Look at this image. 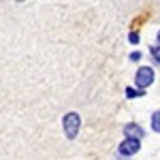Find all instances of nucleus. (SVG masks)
<instances>
[{
  "mask_svg": "<svg viewBox=\"0 0 160 160\" xmlns=\"http://www.w3.org/2000/svg\"><path fill=\"white\" fill-rule=\"evenodd\" d=\"M130 58H132V60H139V58H141V53H139V51H132V53H130Z\"/></svg>",
  "mask_w": 160,
  "mask_h": 160,
  "instance_id": "9",
  "label": "nucleus"
},
{
  "mask_svg": "<svg viewBox=\"0 0 160 160\" xmlns=\"http://www.w3.org/2000/svg\"><path fill=\"white\" fill-rule=\"evenodd\" d=\"M137 86L139 88H148L149 83H152V81H154V71H152V68H148V66H145V68H139V71H137Z\"/></svg>",
  "mask_w": 160,
  "mask_h": 160,
  "instance_id": "2",
  "label": "nucleus"
},
{
  "mask_svg": "<svg viewBox=\"0 0 160 160\" xmlns=\"http://www.w3.org/2000/svg\"><path fill=\"white\" fill-rule=\"evenodd\" d=\"M137 152H139V141H135V139H126L120 145V154L122 156H132Z\"/></svg>",
  "mask_w": 160,
  "mask_h": 160,
  "instance_id": "3",
  "label": "nucleus"
},
{
  "mask_svg": "<svg viewBox=\"0 0 160 160\" xmlns=\"http://www.w3.org/2000/svg\"><path fill=\"white\" fill-rule=\"evenodd\" d=\"M152 53H154L156 62H160V45H158V47H154V49H152Z\"/></svg>",
  "mask_w": 160,
  "mask_h": 160,
  "instance_id": "8",
  "label": "nucleus"
},
{
  "mask_svg": "<svg viewBox=\"0 0 160 160\" xmlns=\"http://www.w3.org/2000/svg\"><path fill=\"white\" fill-rule=\"evenodd\" d=\"M158 41H160V32H158Z\"/></svg>",
  "mask_w": 160,
  "mask_h": 160,
  "instance_id": "10",
  "label": "nucleus"
},
{
  "mask_svg": "<svg viewBox=\"0 0 160 160\" xmlns=\"http://www.w3.org/2000/svg\"><path fill=\"white\" fill-rule=\"evenodd\" d=\"M143 92H145V90H132V88H128V90H126V96H128V98H135V96H141Z\"/></svg>",
  "mask_w": 160,
  "mask_h": 160,
  "instance_id": "6",
  "label": "nucleus"
},
{
  "mask_svg": "<svg viewBox=\"0 0 160 160\" xmlns=\"http://www.w3.org/2000/svg\"><path fill=\"white\" fill-rule=\"evenodd\" d=\"M79 124H81V120H79L77 113H66V115H64V130H66V137H68V139H75V137H77Z\"/></svg>",
  "mask_w": 160,
  "mask_h": 160,
  "instance_id": "1",
  "label": "nucleus"
},
{
  "mask_svg": "<svg viewBox=\"0 0 160 160\" xmlns=\"http://www.w3.org/2000/svg\"><path fill=\"white\" fill-rule=\"evenodd\" d=\"M128 41H130L132 45H137V43H139V34H137V32H132V34L128 37Z\"/></svg>",
  "mask_w": 160,
  "mask_h": 160,
  "instance_id": "7",
  "label": "nucleus"
},
{
  "mask_svg": "<svg viewBox=\"0 0 160 160\" xmlns=\"http://www.w3.org/2000/svg\"><path fill=\"white\" fill-rule=\"evenodd\" d=\"M124 132H126L128 139H135V141H141L143 135H145V132H143V128H141V126H137V124H126Z\"/></svg>",
  "mask_w": 160,
  "mask_h": 160,
  "instance_id": "4",
  "label": "nucleus"
},
{
  "mask_svg": "<svg viewBox=\"0 0 160 160\" xmlns=\"http://www.w3.org/2000/svg\"><path fill=\"white\" fill-rule=\"evenodd\" d=\"M152 128H154L156 132H160V111H156V113L152 115Z\"/></svg>",
  "mask_w": 160,
  "mask_h": 160,
  "instance_id": "5",
  "label": "nucleus"
}]
</instances>
